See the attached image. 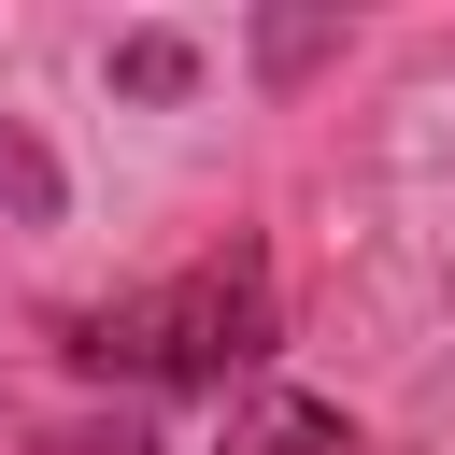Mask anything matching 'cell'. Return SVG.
<instances>
[{
	"label": "cell",
	"mask_w": 455,
	"mask_h": 455,
	"mask_svg": "<svg viewBox=\"0 0 455 455\" xmlns=\"http://www.w3.org/2000/svg\"><path fill=\"white\" fill-rule=\"evenodd\" d=\"M57 341L100 384H242L270 355V256L228 242V256H199V270H171V284H142L114 313H71Z\"/></svg>",
	"instance_id": "cell-1"
},
{
	"label": "cell",
	"mask_w": 455,
	"mask_h": 455,
	"mask_svg": "<svg viewBox=\"0 0 455 455\" xmlns=\"http://www.w3.org/2000/svg\"><path fill=\"white\" fill-rule=\"evenodd\" d=\"M228 455H355V427L313 412V398H242L228 412Z\"/></svg>",
	"instance_id": "cell-2"
},
{
	"label": "cell",
	"mask_w": 455,
	"mask_h": 455,
	"mask_svg": "<svg viewBox=\"0 0 455 455\" xmlns=\"http://www.w3.org/2000/svg\"><path fill=\"white\" fill-rule=\"evenodd\" d=\"M114 85H128V100H185V85H199V43H171V28H128V43H114Z\"/></svg>",
	"instance_id": "cell-3"
},
{
	"label": "cell",
	"mask_w": 455,
	"mask_h": 455,
	"mask_svg": "<svg viewBox=\"0 0 455 455\" xmlns=\"http://www.w3.org/2000/svg\"><path fill=\"white\" fill-rule=\"evenodd\" d=\"M0 199H14L28 228H57V199H71V185H57V156H43V142H28L14 114H0Z\"/></svg>",
	"instance_id": "cell-4"
}]
</instances>
